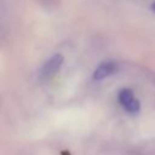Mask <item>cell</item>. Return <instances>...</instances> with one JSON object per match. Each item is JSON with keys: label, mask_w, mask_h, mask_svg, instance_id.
<instances>
[{"label": "cell", "mask_w": 155, "mask_h": 155, "mask_svg": "<svg viewBox=\"0 0 155 155\" xmlns=\"http://www.w3.org/2000/svg\"><path fill=\"white\" fill-rule=\"evenodd\" d=\"M63 62H64V58L61 53H56L52 57H50L41 67V69L39 71V79L47 80V79L52 78L53 75H56L59 71L61 67L63 65Z\"/></svg>", "instance_id": "6da1fadb"}, {"label": "cell", "mask_w": 155, "mask_h": 155, "mask_svg": "<svg viewBox=\"0 0 155 155\" xmlns=\"http://www.w3.org/2000/svg\"><path fill=\"white\" fill-rule=\"evenodd\" d=\"M119 102L122 104V107L125 108L126 111L136 114L139 110V102L134 98L132 91L124 88L119 92Z\"/></svg>", "instance_id": "7a4b0ae2"}, {"label": "cell", "mask_w": 155, "mask_h": 155, "mask_svg": "<svg viewBox=\"0 0 155 155\" xmlns=\"http://www.w3.org/2000/svg\"><path fill=\"white\" fill-rule=\"evenodd\" d=\"M117 70V63L113 61L103 62L93 73V80H103L110 75H113Z\"/></svg>", "instance_id": "3957f363"}, {"label": "cell", "mask_w": 155, "mask_h": 155, "mask_svg": "<svg viewBox=\"0 0 155 155\" xmlns=\"http://www.w3.org/2000/svg\"><path fill=\"white\" fill-rule=\"evenodd\" d=\"M153 10L155 11V4H153Z\"/></svg>", "instance_id": "277c9868"}]
</instances>
